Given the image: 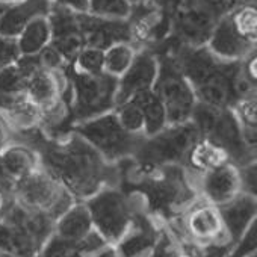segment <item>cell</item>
I'll use <instances>...</instances> for the list:
<instances>
[{
	"instance_id": "6da1fadb",
	"label": "cell",
	"mask_w": 257,
	"mask_h": 257,
	"mask_svg": "<svg viewBox=\"0 0 257 257\" xmlns=\"http://www.w3.org/2000/svg\"><path fill=\"white\" fill-rule=\"evenodd\" d=\"M16 141L31 146L46 168L73 195L85 201L104 186H118V167L106 162L83 138L71 132L61 140L47 138L41 128L16 134Z\"/></svg>"
},
{
	"instance_id": "7a4b0ae2",
	"label": "cell",
	"mask_w": 257,
	"mask_h": 257,
	"mask_svg": "<svg viewBox=\"0 0 257 257\" xmlns=\"http://www.w3.org/2000/svg\"><path fill=\"white\" fill-rule=\"evenodd\" d=\"M173 56L201 104L224 109L239 97L255 95V86L242 77L240 61L218 59L206 46H186Z\"/></svg>"
},
{
	"instance_id": "3957f363",
	"label": "cell",
	"mask_w": 257,
	"mask_h": 257,
	"mask_svg": "<svg viewBox=\"0 0 257 257\" xmlns=\"http://www.w3.org/2000/svg\"><path fill=\"white\" fill-rule=\"evenodd\" d=\"M55 221L14 198L0 215V252L11 257H38L53 233Z\"/></svg>"
},
{
	"instance_id": "277c9868",
	"label": "cell",
	"mask_w": 257,
	"mask_h": 257,
	"mask_svg": "<svg viewBox=\"0 0 257 257\" xmlns=\"http://www.w3.org/2000/svg\"><path fill=\"white\" fill-rule=\"evenodd\" d=\"M191 121L200 137L221 146L237 167L255 161V149L249 147L243 138L242 128L230 107H212L197 103Z\"/></svg>"
},
{
	"instance_id": "5b68a950",
	"label": "cell",
	"mask_w": 257,
	"mask_h": 257,
	"mask_svg": "<svg viewBox=\"0 0 257 257\" xmlns=\"http://www.w3.org/2000/svg\"><path fill=\"white\" fill-rule=\"evenodd\" d=\"M92 227L97 234L110 246H116L131 230L137 216L131 195L118 186H104L85 200Z\"/></svg>"
},
{
	"instance_id": "8992f818",
	"label": "cell",
	"mask_w": 257,
	"mask_h": 257,
	"mask_svg": "<svg viewBox=\"0 0 257 257\" xmlns=\"http://www.w3.org/2000/svg\"><path fill=\"white\" fill-rule=\"evenodd\" d=\"M73 132L83 138L106 162L112 165L132 159L144 138L127 134L112 110L76 124Z\"/></svg>"
},
{
	"instance_id": "52a82bcc",
	"label": "cell",
	"mask_w": 257,
	"mask_h": 257,
	"mask_svg": "<svg viewBox=\"0 0 257 257\" xmlns=\"http://www.w3.org/2000/svg\"><path fill=\"white\" fill-rule=\"evenodd\" d=\"M71 91V112L74 125L110 112L115 107L118 80L101 74H83L68 65L64 71Z\"/></svg>"
},
{
	"instance_id": "ba28073f",
	"label": "cell",
	"mask_w": 257,
	"mask_h": 257,
	"mask_svg": "<svg viewBox=\"0 0 257 257\" xmlns=\"http://www.w3.org/2000/svg\"><path fill=\"white\" fill-rule=\"evenodd\" d=\"M198 137L200 134L192 121L168 124L161 132L143 138L132 161L141 168L182 165Z\"/></svg>"
},
{
	"instance_id": "9c48e42d",
	"label": "cell",
	"mask_w": 257,
	"mask_h": 257,
	"mask_svg": "<svg viewBox=\"0 0 257 257\" xmlns=\"http://www.w3.org/2000/svg\"><path fill=\"white\" fill-rule=\"evenodd\" d=\"M13 198L22 206L43 213L53 221L76 201L58 179L43 167L16 183Z\"/></svg>"
},
{
	"instance_id": "30bf717a",
	"label": "cell",
	"mask_w": 257,
	"mask_h": 257,
	"mask_svg": "<svg viewBox=\"0 0 257 257\" xmlns=\"http://www.w3.org/2000/svg\"><path fill=\"white\" fill-rule=\"evenodd\" d=\"M153 89L164 101L168 124H183L191 121L198 101L173 55L159 56V74Z\"/></svg>"
},
{
	"instance_id": "8fae6325",
	"label": "cell",
	"mask_w": 257,
	"mask_h": 257,
	"mask_svg": "<svg viewBox=\"0 0 257 257\" xmlns=\"http://www.w3.org/2000/svg\"><path fill=\"white\" fill-rule=\"evenodd\" d=\"M179 216L183 236L200 251L207 248H228L231 245L218 206L197 197Z\"/></svg>"
},
{
	"instance_id": "7c38bea8",
	"label": "cell",
	"mask_w": 257,
	"mask_h": 257,
	"mask_svg": "<svg viewBox=\"0 0 257 257\" xmlns=\"http://www.w3.org/2000/svg\"><path fill=\"white\" fill-rule=\"evenodd\" d=\"M189 179L197 192V197L218 207L230 203L239 194H242L240 171L239 167L233 162Z\"/></svg>"
},
{
	"instance_id": "4fadbf2b",
	"label": "cell",
	"mask_w": 257,
	"mask_h": 257,
	"mask_svg": "<svg viewBox=\"0 0 257 257\" xmlns=\"http://www.w3.org/2000/svg\"><path fill=\"white\" fill-rule=\"evenodd\" d=\"M158 74L159 56L149 50H138L131 68L118 79L115 104L132 98L134 95L147 89H153Z\"/></svg>"
},
{
	"instance_id": "5bb4252c",
	"label": "cell",
	"mask_w": 257,
	"mask_h": 257,
	"mask_svg": "<svg viewBox=\"0 0 257 257\" xmlns=\"http://www.w3.org/2000/svg\"><path fill=\"white\" fill-rule=\"evenodd\" d=\"M206 47L218 59L239 62L255 52V43L243 38L231 23L228 14L222 16L213 26Z\"/></svg>"
},
{
	"instance_id": "9a60e30c",
	"label": "cell",
	"mask_w": 257,
	"mask_h": 257,
	"mask_svg": "<svg viewBox=\"0 0 257 257\" xmlns=\"http://www.w3.org/2000/svg\"><path fill=\"white\" fill-rule=\"evenodd\" d=\"M67 88L68 82L64 73L47 70L38 64L28 77L25 94L41 110H46L65 95Z\"/></svg>"
},
{
	"instance_id": "2e32d148",
	"label": "cell",
	"mask_w": 257,
	"mask_h": 257,
	"mask_svg": "<svg viewBox=\"0 0 257 257\" xmlns=\"http://www.w3.org/2000/svg\"><path fill=\"white\" fill-rule=\"evenodd\" d=\"M95 233L89 210L85 201H74L53 224V233L59 240L70 243H82Z\"/></svg>"
},
{
	"instance_id": "e0dca14e",
	"label": "cell",
	"mask_w": 257,
	"mask_h": 257,
	"mask_svg": "<svg viewBox=\"0 0 257 257\" xmlns=\"http://www.w3.org/2000/svg\"><path fill=\"white\" fill-rule=\"evenodd\" d=\"M55 7L53 0H19L8 5L0 23V35L17 38L20 32L35 19L49 17Z\"/></svg>"
},
{
	"instance_id": "ac0fdd59",
	"label": "cell",
	"mask_w": 257,
	"mask_h": 257,
	"mask_svg": "<svg viewBox=\"0 0 257 257\" xmlns=\"http://www.w3.org/2000/svg\"><path fill=\"white\" fill-rule=\"evenodd\" d=\"M255 195L239 194L234 200L219 207L224 227L228 236L230 243H236L243 233L255 222Z\"/></svg>"
},
{
	"instance_id": "d6986e66",
	"label": "cell",
	"mask_w": 257,
	"mask_h": 257,
	"mask_svg": "<svg viewBox=\"0 0 257 257\" xmlns=\"http://www.w3.org/2000/svg\"><path fill=\"white\" fill-rule=\"evenodd\" d=\"M228 162H231V159L221 146L207 138L198 137L188 150L182 167L189 177H197Z\"/></svg>"
},
{
	"instance_id": "ffe728a7",
	"label": "cell",
	"mask_w": 257,
	"mask_h": 257,
	"mask_svg": "<svg viewBox=\"0 0 257 257\" xmlns=\"http://www.w3.org/2000/svg\"><path fill=\"white\" fill-rule=\"evenodd\" d=\"M0 167L7 179L13 183V186H16L19 180L38 170L41 162L38 153L31 146L16 141L0 153Z\"/></svg>"
},
{
	"instance_id": "44dd1931",
	"label": "cell",
	"mask_w": 257,
	"mask_h": 257,
	"mask_svg": "<svg viewBox=\"0 0 257 257\" xmlns=\"http://www.w3.org/2000/svg\"><path fill=\"white\" fill-rule=\"evenodd\" d=\"M0 110L5 113L16 134L28 132L40 127L41 109L34 101H31L26 94L0 100Z\"/></svg>"
},
{
	"instance_id": "7402d4cb",
	"label": "cell",
	"mask_w": 257,
	"mask_h": 257,
	"mask_svg": "<svg viewBox=\"0 0 257 257\" xmlns=\"http://www.w3.org/2000/svg\"><path fill=\"white\" fill-rule=\"evenodd\" d=\"M22 56H38L52 44L53 28L49 17H38L31 22L16 38Z\"/></svg>"
},
{
	"instance_id": "603a6c76",
	"label": "cell",
	"mask_w": 257,
	"mask_h": 257,
	"mask_svg": "<svg viewBox=\"0 0 257 257\" xmlns=\"http://www.w3.org/2000/svg\"><path fill=\"white\" fill-rule=\"evenodd\" d=\"M132 100L140 106L146 121V137H152L168 125L167 110L164 101L155 89H147L132 97Z\"/></svg>"
},
{
	"instance_id": "cb8c5ba5",
	"label": "cell",
	"mask_w": 257,
	"mask_h": 257,
	"mask_svg": "<svg viewBox=\"0 0 257 257\" xmlns=\"http://www.w3.org/2000/svg\"><path fill=\"white\" fill-rule=\"evenodd\" d=\"M138 49L132 41H116L104 49V61H103V73L119 79L128 68H131Z\"/></svg>"
},
{
	"instance_id": "d4e9b609",
	"label": "cell",
	"mask_w": 257,
	"mask_h": 257,
	"mask_svg": "<svg viewBox=\"0 0 257 257\" xmlns=\"http://www.w3.org/2000/svg\"><path fill=\"white\" fill-rule=\"evenodd\" d=\"M231 112L234 113L246 144L252 149H255L257 143V101L255 95H246V97H239L233 104H231Z\"/></svg>"
},
{
	"instance_id": "484cf974",
	"label": "cell",
	"mask_w": 257,
	"mask_h": 257,
	"mask_svg": "<svg viewBox=\"0 0 257 257\" xmlns=\"http://www.w3.org/2000/svg\"><path fill=\"white\" fill-rule=\"evenodd\" d=\"M112 112L115 113L119 125L127 134L135 137H146V121L143 110L132 98L116 103Z\"/></svg>"
},
{
	"instance_id": "4316f807",
	"label": "cell",
	"mask_w": 257,
	"mask_h": 257,
	"mask_svg": "<svg viewBox=\"0 0 257 257\" xmlns=\"http://www.w3.org/2000/svg\"><path fill=\"white\" fill-rule=\"evenodd\" d=\"M132 8L127 0H88L86 14L101 19L128 20Z\"/></svg>"
},
{
	"instance_id": "83f0119b",
	"label": "cell",
	"mask_w": 257,
	"mask_h": 257,
	"mask_svg": "<svg viewBox=\"0 0 257 257\" xmlns=\"http://www.w3.org/2000/svg\"><path fill=\"white\" fill-rule=\"evenodd\" d=\"M104 50L98 47L85 46L70 64L76 71L83 74H101L103 73Z\"/></svg>"
},
{
	"instance_id": "f1b7e54d",
	"label": "cell",
	"mask_w": 257,
	"mask_h": 257,
	"mask_svg": "<svg viewBox=\"0 0 257 257\" xmlns=\"http://www.w3.org/2000/svg\"><path fill=\"white\" fill-rule=\"evenodd\" d=\"M20 50L16 38L0 35V71L20 59Z\"/></svg>"
},
{
	"instance_id": "f546056e",
	"label": "cell",
	"mask_w": 257,
	"mask_h": 257,
	"mask_svg": "<svg viewBox=\"0 0 257 257\" xmlns=\"http://www.w3.org/2000/svg\"><path fill=\"white\" fill-rule=\"evenodd\" d=\"M239 171H240L242 192L255 195V161L239 167Z\"/></svg>"
},
{
	"instance_id": "4dcf8cb0",
	"label": "cell",
	"mask_w": 257,
	"mask_h": 257,
	"mask_svg": "<svg viewBox=\"0 0 257 257\" xmlns=\"http://www.w3.org/2000/svg\"><path fill=\"white\" fill-rule=\"evenodd\" d=\"M13 143H16V131L5 116V113L0 110V153Z\"/></svg>"
},
{
	"instance_id": "1f68e13d",
	"label": "cell",
	"mask_w": 257,
	"mask_h": 257,
	"mask_svg": "<svg viewBox=\"0 0 257 257\" xmlns=\"http://www.w3.org/2000/svg\"><path fill=\"white\" fill-rule=\"evenodd\" d=\"M55 5L71 10L74 13H86L88 11V0H53Z\"/></svg>"
},
{
	"instance_id": "d6a6232c",
	"label": "cell",
	"mask_w": 257,
	"mask_h": 257,
	"mask_svg": "<svg viewBox=\"0 0 257 257\" xmlns=\"http://www.w3.org/2000/svg\"><path fill=\"white\" fill-rule=\"evenodd\" d=\"M11 200H13V197L7 195L2 189H0V215H2L7 210V207L11 203Z\"/></svg>"
},
{
	"instance_id": "836d02e7",
	"label": "cell",
	"mask_w": 257,
	"mask_h": 257,
	"mask_svg": "<svg viewBox=\"0 0 257 257\" xmlns=\"http://www.w3.org/2000/svg\"><path fill=\"white\" fill-rule=\"evenodd\" d=\"M7 10H8V5H5V4H0V23H2V19H4V16H5Z\"/></svg>"
},
{
	"instance_id": "e575fe53",
	"label": "cell",
	"mask_w": 257,
	"mask_h": 257,
	"mask_svg": "<svg viewBox=\"0 0 257 257\" xmlns=\"http://www.w3.org/2000/svg\"><path fill=\"white\" fill-rule=\"evenodd\" d=\"M128 4H131L132 7H135V5H141V4H144L146 0H127Z\"/></svg>"
},
{
	"instance_id": "d590c367",
	"label": "cell",
	"mask_w": 257,
	"mask_h": 257,
	"mask_svg": "<svg viewBox=\"0 0 257 257\" xmlns=\"http://www.w3.org/2000/svg\"><path fill=\"white\" fill-rule=\"evenodd\" d=\"M176 257H198V255H195V254H191V252H179Z\"/></svg>"
},
{
	"instance_id": "8d00e7d4",
	"label": "cell",
	"mask_w": 257,
	"mask_h": 257,
	"mask_svg": "<svg viewBox=\"0 0 257 257\" xmlns=\"http://www.w3.org/2000/svg\"><path fill=\"white\" fill-rule=\"evenodd\" d=\"M16 2H19V0H0V4H5V5H11Z\"/></svg>"
},
{
	"instance_id": "74e56055",
	"label": "cell",
	"mask_w": 257,
	"mask_h": 257,
	"mask_svg": "<svg viewBox=\"0 0 257 257\" xmlns=\"http://www.w3.org/2000/svg\"><path fill=\"white\" fill-rule=\"evenodd\" d=\"M0 257H11V255H8V254H5V252H0Z\"/></svg>"
},
{
	"instance_id": "f35d334b",
	"label": "cell",
	"mask_w": 257,
	"mask_h": 257,
	"mask_svg": "<svg viewBox=\"0 0 257 257\" xmlns=\"http://www.w3.org/2000/svg\"><path fill=\"white\" fill-rule=\"evenodd\" d=\"M248 257H255V252H254V254H249Z\"/></svg>"
}]
</instances>
